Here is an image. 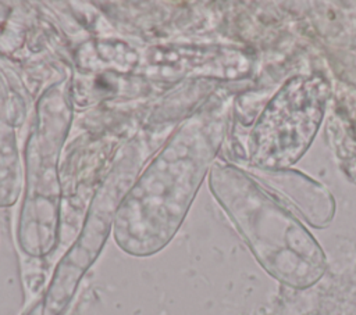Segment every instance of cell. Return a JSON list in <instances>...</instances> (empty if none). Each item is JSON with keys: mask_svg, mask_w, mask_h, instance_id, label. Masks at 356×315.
Instances as JSON below:
<instances>
[{"mask_svg": "<svg viewBox=\"0 0 356 315\" xmlns=\"http://www.w3.org/2000/svg\"><path fill=\"white\" fill-rule=\"evenodd\" d=\"M229 105L216 99L186 118L122 196L113 222L121 251L150 257L179 230L214 164L228 126Z\"/></svg>", "mask_w": 356, "mask_h": 315, "instance_id": "cell-1", "label": "cell"}, {"mask_svg": "<svg viewBox=\"0 0 356 315\" xmlns=\"http://www.w3.org/2000/svg\"><path fill=\"white\" fill-rule=\"evenodd\" d=\"M71 108L63 86L49 89L38 103L36 119L25 147L26 190L17 222L19 250L33 258L49 255L61 237L57 161Z\"/></svg>", "mask_w": 356, "mask_h": 315, "instance_id": "cell-3", "label": "cell"}, {"mask_svg": "<svg viewBox=\"0 0 356 315\" xmlns=\"http://www.w3.org/2000/svg\"><path fill=\"white\" fill-rule=\"evenodd\" d=\"M321 74L295 75L270 99L249 136V160L254 168L284 169L310 147L330 97Z\"/></svg>", "mask_w": 356, "mask_h": 315, "instance_id": "cell-4", "label": "cell"}, {"mask_svg": "<svg viewBox=\"0 0 356 315\" xmlns=\"http://www.w3.org/2000/svg\"><path fill=\"white\" fill-rule=\"evenodd\" d=\"M127 167L129 164L115 165L93 198L79 235L57 262L40 298L42 315H64L85 273L100 255L113 230L117 207L125 194L124 183L132 176H122Z\"/></svg>", "mask_w": 356, "mask_h": 315, "instance_id": "cell-5", "label": "cell"}, {"mask_svg": "<svg viewBox=\"0 0 356 315\" xmlns=\"http://www.w3.org/2000/svg\"><path fill=\"white\" fill-rule=\"evenodd\" d=\"M209 187L260 266L280 283L305 290L327 271V257L312 232L248 172L216 161Z\"/></svg>", "mask_w": 356, "mask_h": 315, "instance_id": "cell-2", "label": "cell"}, {"mask_svg": "<svg viewBox=\"0 0 356 315\" xmlns=\"http://www.w3.org/2000/svg\"><path fill=\"white\" fill-rule=\"evenodd\" d=\"M249 175L260 185L292 205L313 228L321 229L335 216V200L331 191L300 171L252 168Z\"/></svg>", "mask_w": 356, "mask_h": 315, "instance_id": "cell-6", "label": "cell"}]
</instances>
